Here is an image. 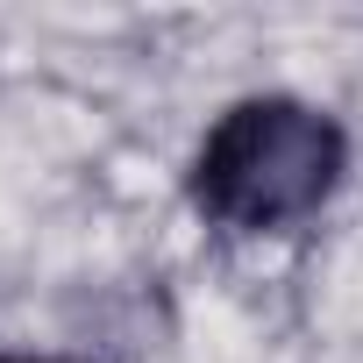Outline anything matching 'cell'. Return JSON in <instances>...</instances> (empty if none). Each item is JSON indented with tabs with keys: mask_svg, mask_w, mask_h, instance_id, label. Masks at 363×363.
<instances>
[{
	"mask_svg": "<svg viewBox=\"0 0 363 363\" xmlns=\"http://www.w3.org/2000/svg\"><path fill=\"white\" fill-rule=\"evenodd\" d=\"M342 157L349 143L320 107L257 93L207 128L193 157V200L235 235H278L328 207V193L342 186Z\"/></svg>",
	"mask_w": 363,
	"mask_h": 363,
	"instance_id": "6da1fadb",
	"label": "cell"
},
{
	"mask_svg": "<svg viewBox=\"0 0 363 363\" xmlns=\"http://www.w3.org/2000/svg\"><path fill=\"white\" fill-rule=\"evenodd\" d=\"M0 363H29V356H0Z\"/></svg>",
	"mask_w": 363,
	"mask_h": 363,
	"instance_id": "7a4b0ae2",
	"label": "cell"
}]
</instances>
